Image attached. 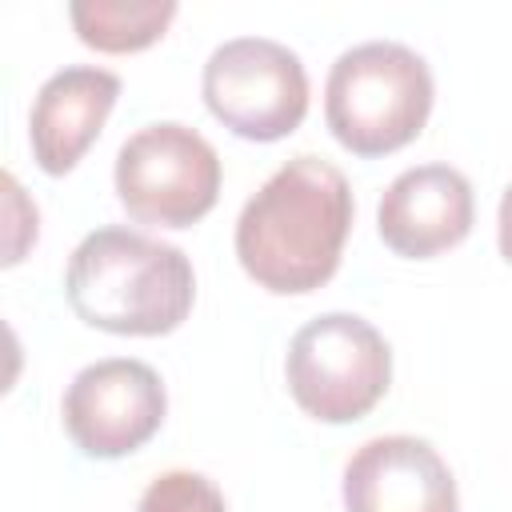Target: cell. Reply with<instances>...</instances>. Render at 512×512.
Listing matches in <instances>:
<instances>
[{"mask_svg":"<svg viewBox=\"0 0 512 512\" xmlns=\"http://www.w3.org/2000/svg\"><path fill=\"white\" fill-rule=\"evenodd\" d=\"M352 212V188L332 160L292 156L240 208L236 260L276 296L316 292L340 268Z\"/></svg>","mask_w":512,"mask_h":512,"instance_id":"6da1fadb","label":"cell"},{"mask_svg":"<svg viewBox=\"0 0 512 512\" xmlns=\"http://www.w3.org/2000/svg\"><path fill=\"white\" fill-rule=\"evenodd\" d=\"M64 296L88 328L112 336H164L188 320L196 272L176 244L108 224L72 248Z\"/></svg>","mask_w":512,"mask_h":512,"instance_id":"7a4b0ae2","label":"cell"},{"mask_svg":"<svg viewBox=\"0 0 512 512\" xmlns=\"http://www.w3.org/2000/svg\"><path fill=\"white\" fill-rule=\"evenodd\" d=\"M436 84L420 52L396 40H364L336 56L324 84V120L352 156H388L412 144L432 112Z\"/></svg>","mask_w":512,"mask_h":512,"instance_id":"3957f363","label":"cell"},{"mask_svg":"<svg viewBox=\"0 0 512 512\" xmlns=\"http://www.w3.org/2000/svg\"><path fill=\"white\" fill-rule=\"evenodd\" d=\"M292 400L324 424L368 416L392 384V348L356 312H324L308 320L284 356Z\"/></svg>","mask_w":512,"mask_h":512,"instance_id":"277c9868","label":"cell"},{"mask_svg":"<svg viewBox=\"0 0 512 512\" xmlns=\"http://www.w3.org/2000/svg\"><path fill=\"white\" fill-rule=\"evenodd\" d=\"M116 196L136 224L192 228L216 208L220 156L180 120H160L132 132L116 152Z\"/></svg>","mask_w":512,"mask_h":512,"instance_id":"5b68a950","label":"cell"},{"mask_svg":"<svg viewBox=\"0 0 512 512\" xmlns=\"http://www.w3.org/2000/svg\"><path fill=\"white\" fill-rule=\"evenodd\" d=\"M200 92L208 112L244 140H280L308 116L304 60L268 36H236L204 60Z\"/></svg>","mask_w":512,"mask_h":512,"instance_id":"8992f818","label":"cell"},{"mask_svg":"<svg viewBox=\"0 0 512 512\" xmlns=\"http://www.w3.org/2000/svg\"><path fill=\"white\" fill-rule=\"evenodd\" d=\"M168 412L164 380L152 364L108 356L72 376L60 400L68 440L92 460H120L144 448Z\"/></svg>","mask_w":512,"mask_h":512,"instance_id":"52a82bcc","label":"cell"},{"mask_svg":"<svg viewBox=\"0 0 512 512\" xmlns=\"http://www.w3.org/2000/svg\"><path fill=\"white\" fill-rule=\"evenodd\" d=\"M476 220L472 184L452 164L404 168L376 204L380 240L404 260H432L456 248Z\"/></svg>","mask_w":512,"mask_h":512,"instance_id":"ba28073f","label":"cell"},{"mask_svg":"<svg viewBox=\"0 0 512 512\" xmlns=\"http://www.w3.org/2000/svg\"><path fill=\"white\" fill-rule=\"evenodd\" d=\"M456 480L420 436H372L344 464V512H456Z\"/></svg>","mask_w":512,"mask_h":512,"instance_id":"9c48e42d","label":"cell"},{"mask_svg":"<svg viewBox=\"0 0 512 512\" xmlns=\"http://www.w3.org/2000/svg\"><path fill=\"white\" fill-rule=\"evenodd\" d=\"M120 76L96 64H68L52 72L28 112V140L32 160L48 176L72 172L84 152L96 144L108 112L116 108Z\"/></svg>","mask_w":512,"mask_h":512,"instance_id":"30bf717a","label":"cell"},{"mask_svg":"<svg viewBox=\"0 0 512 512\" xmlns=\"http://www.w3.org/2000/svg\"><path fill=\"white\" fill-rule=\"evenodd\" d=\"M68 16L80 44L108 56H124L156 44L176 20V4L172 0H76L68 4Z\"/></svg>","mask_w":512,"mask_h":512,"instance_id":"8fae6325","label":"cell"},{"mask_svg":"<svg viewBox=\"0 0 512 512\" xmlns=\"http://www.w3.org/2000/svg\"><path fill=\"white\" fill-rule=\"evenodd\" d=\"M136 512H228V504L208 476L172 468V472H160L144 488Z\"/></svg>","mask_w":512,"mask_h":512,"instance_id":"7c38bea8","label":"cell"},{"mask_svg":"<svg viewBox=\"0 0 512 512\" xmlns=\"http://www.w3.org/2000/svg\"><path fill=\"white\" fill-rule=\"evenodd\" d=\"M496 240H500V256L512 264V184L500 196V212H496Z\"/></svg>","mask_w":512,"mask_h":512,"instance_id":"4fadbf2b","label":"cell"}]
</instances>
